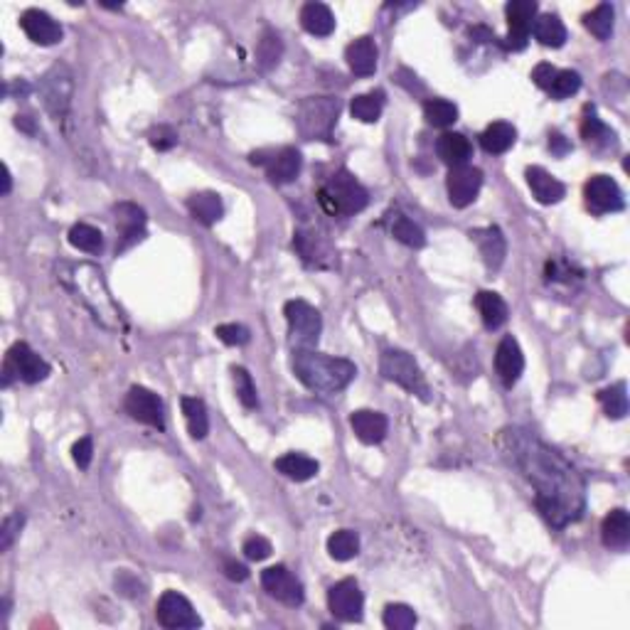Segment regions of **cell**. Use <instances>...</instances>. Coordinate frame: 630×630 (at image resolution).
<instances>
[{
    "label": "cell",
    "instance_id": "cell-1",
    "mask_svg": "<svg viewBox=\"0 0 630 630\" xmlns=\"http://www.w3.org/2000/svg\"><path fill=\"white\" fill-rule=\"evenodd\" d=\"M503 441L512 453L517 468L535 487V503L547 522L556 529L576 522L583 512L586 487L572 463L527 431H505Z\"/></svg>",
    "mask_w": 630,
    "mask_h": 630
},
{
    "label": "cell",
    "instance_id": "cell-2",
    "mask_svg": "<svg viewBox=\"0 0 630 630\" xmlns=\"http://www.w3.org/2000/svg\"><path fill=\"white\" fill-rule=\"evenodd\" d=\"M59 281L74 293V296L84 303L92 315L96 318V323H101L106 330H121L124 328V315L121 308L116 306V301L109 293L106 278L101 274V268L94 264H57Z\"/></svg>",
    "mask_w": 630,
    "mask_h": 630
},
{
    "label": "cell",
    "instance_id": "cell-3",
    "mask_svg": "<svg viewBox=\"0 0 630 630\" xmlns=\"http://www.w3.org/2000/svg\"><path fill=\"white\" fill-rule=\"evenodd\" d=\"M293 374L306 384L311 392L337 394L353 382L357 367L343 357L315 353V350H293Z\"/></svg>",
    "mask_w": 630,
    "mask_h": 630
},
{
    "label": "cell",
    "instance_id": "cell-4",
    "mask_svg": "<svg viewBox=\"0 0 630 630\" xmlns=\"http://www.w3.org/2000/svg\"><path fill=\"white\" fill-rule=\"evenodd\" d=\"M318 200H320V205H323L328 214L350 217V214H357V212H363L370 205V192L354 180V175H350L347 171H337L320 188Z\"/></svg>",
    "mask_w": 630,
    "mask_h": 630
},
{
    "label": "cell",
    "instance_id": "cell-5",
    "mask_svg": "<svg viewBox=\"0 0 630 630\" xmlns=\"http://www.w3.org/2000/svg\"><path fill=\"white\" fill-rule=\"evenodd\" d=\"M284 315L288 323V340L293 345V350H313L320 333H323V318L306 301H288L284 306Z\"/></svg>",
    "mask_w": 630,
    "mask_h": 630
},
{
    "label": "cell",
    "instance_id": "cell-6",
    "mask_svg": "<svg viewBox=\"0 0 630 630\" xmlns=\"http://www.w3.org/2000/svg\"><path fill=\"white\" fill-rule=\"evenodd\" d=\"M380 370H382L384 380L399 384L401 389L416 394L421 399H429V384H426L419 364H416V360L409 353H404V350H387L382 354Z\"/></svg>",
    "mask_w": 630,
    "mask_h": 630
},
{
    "label": "cell",
    "instance_id": "cell-7",
    "mask_svg": "<svg viewBox=\"0 0 630 630\" xmlns=\"http://www.w3.org/2000/svg\"><path fill=\"white\" fill-rule=\"evenodd\" d=\"M49 372H52V367H49L30 345L15 343L8 350V354H5L3 384L8 387V384L13 382V377H15V380H22L25 384H38L45 382L49 377Z\"/></svg>",
    "mask_w": 630,
    "mask_h": 630
},
{
    "label": "cell",
    "instance_id": "cell-8",
    "mask_svg": "<svg viewBox=\"0 0 630 630\" xmlns=\"http://www.w3.org/2000/svg\"><path fill=\"white\" fill-rule=\"evenodd\" d=\"M337 114H340L337 99L313 96V99H306L298 109V128L306 138H330Z\"/></svg>",
    "mask_w": 630,
    "mask_h": 630
},
{
    "label": "cell",
    "instance_id": "cell-9",
    "mask_svg": "<svg viewBox=\"0 0 630 630\" xmlns=\"http://www.w3.org/2000/svg\"><path fill=\"white\" fill-rule=\"evenodd\" d=\"M155 618L162 628L168 630H185V628H200L202 621L197 611L192 608V603L178 591H165L158 599L155 606Z\"/></svg>",
    "mask_w": 630,
    "mask_h": 630
},
{
    "label": "cell",
    "instance_id": "cell-10",
    "mask_svg": "<svg viewBox=\"0 0 630 630\" xmlns=\"http://www.w3.org/2000/svg\"><path fill=\"white\" fill-rule=\"evenodd\" d=\"M583 197L586 207L593 214H608V212H621L626 207L623 190L611 175H591L583 185Z\"/></svg>",
    "mask_w": 630,
    "mask_h": 630
},
{
    "label": "cell",
    "instance_id": "cell-11",
    "mask_svg": "<svg viewBox=\"0 0 630 630\" xmlns=\"http://www.w3.org/2000/svg\"><path fill=\"white\" fill-rule=\"evenodd\" d=\"M328 606L337 621L360 623L364 613V596L354 579H343L328 591Z\"/></svg>",
    "mask_w": 630,
    "mask_h": 630
},
{
    "label": "cell",
    "instance_id": "cell-12",
    "mask_svg": "<svg viewBox=\"0 0 630 630\" xmlns=\"http://www.w3.org/2000/svg\"><path fill=\"white\" fill-rule=\"evenodd\" d=\"M261 586H264V591H267L271 599H276L278 603L291 606V608L301 606L303 599H306L303 583L298 582L296 576L288 572L284 564H276V566L264 569V572H261Z\"/></svg>",
    "mask_w": 630,
    "mask_h": 630
},
{
    "label": "cell",
    "instance_id": "cell-13",
    "mask_svg": "<svg viewBox=\"0 0 630 630\" xmlns=\"http://www.w3.org/2000/svg\"><path fill=\"white\" fill-rule=\"evenodd\" d=\"M72 94H74V82L69 74L67 67H52L42 79V96H45V106L55 118H65L72 106Z\"/></svg>",
    "mask_w": 630,
    "mask_h": 630
},
{
    "label": "cell",
    "instance_id": "cell-14",
    "mask_svg": "<svg viewBox=\"0 0 630 630\" xmlns=\"http://www.w3.org/2000/svg\"><path fill=\"white\" fill-rule=\"evenodd\" d=\"M505 15L507 25H510L505 45L510 49H525L532 22L539 15V5H537L535 0H510L505 5Z\"/></svg>",
    "mask_w": 630,
    "mask_h": 630
},
{
    "label": "cell",
    "instance_id": "cell-15",
    "mask_svg": "<svg viewBox=\"0 0 630 630\" xmlns=\"http://www.w3.org/2000/svg\"><path fill=\"white\" fill-rule=\"evenodd\" d=\"M483 188V171L473 168V165H459L451 168L449 178H446V190H449V200L453 207H468L477 197V192Z\"/></svg>",
    "mask_w": 630,
    "mask_h": 630
},
{
    "label": "cell",
    "instance_id": "cell-16",
    "mask_svg": "<svg viewBox=\"0 0 630 630\" xmlns=\"http://www.w3.org/2000/svg\"><path fill=\"white\" fill-rule=\"evenodd\" d=\"M126 411L134 416L136 421H141L145 426L153 429H165V414H162L161 397L145 387H131L126 394Z\"/></svg>",
    "mask_w": 630,
    "mask_h": 630
},
{
    "label": "cell",
    "instance_id": "cell-17",
    "mask_svg": "<svg viewBox=\"0 0 630 630\" xmlns=\"http://www.w3.org/2000/svg\"><path fill=\"white\" fill-rule=\"evenodd\" d=\"M20 28L28 35L30 42H35L39 48H52L65 35L57 20L52 18L49 13H45V10L38 8H30L20 15Z\"/></svg>",
    "mask_w": 630,
    "mask_h": 630
},
{
    "label": "cell",
    "instance_id": "cell-18",
    "mask_svg": "<svg viewBox=\"0 0 630 630\" xmlns=\"http://www.w3.org/2000/svg\"><path fill=\"white\" fill-rule=\"evenodd\" d=\"M251 162H258L267 168L268 180L276 182V185H286V182H293L301 172V153L296 148H278V151H271L268 158H264L261 153L251 155Z\"/></svg>",
    "mask_w": 630,
    "mask_h": 630
},
{
    "label": "cell",
    "instance_id": "cell-19",
    "mask_svg": "<svg viewBox=\"0 0 630 630\" xmlns=\"http://www.w3.org/2000/svg\"><path fill=\"white\" fill-rule=\"evenodd\" d=\"M116 227H118V244L116 251L121 254L126 249H131L136 241H141L145 237V212L138 205L131 202H121L114 207Z\"/></svg>",
    "mask_w": 630,
    "mask_h": 630
},
{
    "label": "cell",
    "instance_id": "cell-20",
    "mask_svg": "<svg viewBox=\"0 0 630 630\" xmlns=\"http://www.w3.org/2000/svg\"><path fill=\"white\" fill-rule=\"evenodd\" d=\"M495 370L497 377L503 380L505 387H515L517 380L522 377L525 372V354L520 350V343H517L512 335H505L495 350Z\"/></svg>",
    "mask_w": 630,
    "mask_h": 630
},
{
    "label": "cell",
    "instance_id": "cell-21",
    "mask_svg": "<svg viewBox=\"0 0 630 630\" xmlns=\"http://www.w3.org/2000/svg\"><path fill=\"white\" fill-rule=\"evenodd\" d=\"M293 247H296V251L301 254V258H303L306 264H311V267H333L335 251L333 247H330V241H328L323 234H318V232H296Z\"/></svg>",
    "mask_w": 630,
    "mask_h": 630
},
{
    "label": "cell",
    "instance_id": "cell-22",
    "mask_svg": "<svg viewBox=\"0 0 630 630\" xmlns=\"http://www.w3.org/2000/svg\"><path fill=\"white\" fill-rule=\"evenodd\" d=\"M470 239L476 241L480 249V257L486 261V267L490 271H497L503 267L507 254V241L503 237V232L497 227H480V230H470Z\"/></svg>",
    "mask_w": 630,
    "mask_h": 630
},
{
    "label": "cell",
    "instance_id": "cell-23",
    "mask_svg": "<svg viewBox=\"0 0 630 630\" xmlns=\"http://www.w3.org/2000/svg\"><path fill=\"white\" fill-rule=\"evenodd\" d=\"M350 426H353L354 436L367 443V446H374V443H382L384 436H387V429H389V421L384 414L372 409H357L353 411L350 416Z\"/></svg>",
    "mask_w": 630,
    "mask_h": 630
},
{
    "label": "cell",
    "instance_id": "cell-24",
    "mask_svg": "<svg viewBox=\"0 0 630 630\" xmlns=\"http://www.w3.org/2000/svg\"><path fill=\"white\" fill-rule=\"evenodd\" d=\"M525 175L527 185H529V190H532V195H535V200L539 205H556V202L564 200L566 188H564L562 180L554 178L552 172H547L539 165H532V168H527Z\"/></svg>",
    "mask_w": 630,
    "mask_h": 630
},
{
    "label": "cell",
    "instance_id": "cell-25",
    "mask_svg": "<svg viewBox=\"0 0 630 630\" xmlns=\"http://www.w3.org/2000/svg\"><path fill=\"white\" fill-rule=\"evenodd\" d=\"M345 59H347V67L353 69V74L372 77L374 69H377V45H374V39L367 38V35L353 39L345 49Z\"/></svg>",
    "mask_w": 630,
    "mask_h": 630
},
{
    "label": "cell",
    "instance_id": "cell-26",
    "mask_svg": "<svg viewBox=\"0 0 630 630\" xmlns=\"http://www.w3.org/2000/svg\"><path fill=\"white\" fill-rule=\"evenodd\" d=\"M601 539L608 549H626L630 542V515L628 510L616 507L603 517Z\"/></svg>",
    "mask_w": 630,
    "mask_h": 630
},
{
    "label": "cell",
    "instance_id": "cell-27",
    "mask_svg": "<svg viewBox=\"0 0 630 630\" xmlns=\"http://www.w3.org/2000/svg\"><path fill=\"white\" fill-rule=\"evenodd\" d=\"M436 153L449 168H459V165H468L470 155H473V145L463 134L449 131L436 141Z\"/></svg>",
    "mask_w": 630,
    "mask_h": 630
},
{
    "label": "cell",
    "instance_id": "cell-28",
    "mask_svg": "<svg viewBox=\"0 0 630 630\" xmlns=\"http://www.w3.org/2000/svg\"><path fill=\"white\" fill-rule=\"evenodd\" d=\"M476 308L487 330H500L510 318V308L495 291H480L476 296Z\"/></svg>",
    "mask_w": 630,
    "mask_h": 630
},
{
    "label": "cell",
    "instance_id": "cell-29",
    "mask_svg": "<svg viewBox=\"0 0 630 630\" xmlns=\"http://www.w3.org/2000/svg\"><path fill=\"white\" fill-rule=\"evenodd\" d=\"M301 25L315 38H328V35L335 32L333 10L328 8L325 3H306L301 8Z\"/></svg>",
    "mask_w": 630,
    "mask_h": 630
},
{
    "label": "cell",
    "instance_id": "cell-30",
    "mask_svg": "<svg viewBox=\"0 0 630 630\" xmlns=\"http://www.w3.org/2000/svg\"><path fill=\"white\" fill-rule=\"evenodd\" d=\"M188 210L197 222L212 227L214 222L222 220L224 214V205L217 192H195L192 197H188Z\"/></svg>",
    "mask_w": 630,
    "mask_h": 630
},
{
    "label": "cell",
    "instance_id": "cell-31",
    "mask_svg": "<svg viewBox=\"0 0 630 630\" xmlns=\"http://www.w3.org/2000/svg\"><path fill=\"white\" fill-rule=\"evenodd\" d=\"M515 141H517V128L512 124H507V121H495V124H490L486 131L480 134V145H483V151L493 155L507 153V151L515 145Z\"/></svg>",
    "mask_w": 630,
    "mask_h": 630
},
{
    "label": "cell",
    "instance_id": "cell-32",
    "mask_svg": "<svg viewBox=\"0 0 630 630\" xmlns=\"http://www.w3.org/2000/svg\"><path fill=\"white\" fill-rule=\"evenodd\" d=\"M274 466H276L281 476H286L288 480H296V483H306V480L318 476V470H320L318 460L308 459L303 453H286Z\"/></svg>",
    "mask_w": 630,
    "mask_h": 630
},
{
    "label": "cell",
    "instance_id": "cell-33",
    "mask_svg": "<svg viewBox=\"0 0 630 630\" xmlns=\"http://www.w3.org/2000/svg\"><path fill=\"white\" fill-rule=\"evenodd\" d=\"M182 414H185V424H188V431H190L192 439L202 441L207 433H210V416H207V407L205 401L197 399V397H182L180 399Z\"/></svg>",
    "mask_w": 630,
    "mask_h": 630
},
{
    "label": "cell",
    "instance_id": "cell-34",
    "mask_svg": "<svg viewBox=\"0 0 630 630\" xmlns=\"http://www.w3.org/2000/svg\"><path fill=\"white\" fill-rule=\"evenodd\" d=\"M532 32L539 39V45H545V48H562L566 42V28H564L559 15H552V13L537 15V20L532 22Z\"/></svg>",
    "mask_w": 630,
    "mask_h": 630
},
{
    "label": "cell",
    "instance_id": "cell-35",
    "mask_svg": "<svg viewBox=\"0 0 630 630\" xmlns=\"http://www.w3.org/2000/svg\"><path fill=\"white\" fill-rule=\"evenodd\" d=\"M328 554L335 562H350L360 554V537L353 529H337L328 537Z\"/></svg>",
    "mask_w": 630,
    "mask_h": 630
},
{
    "label": "cell",
    "instance_id": "cell-36",
    "mask_svg": "<svg viewBox=\"0 0 630 630\" xmlns=\"http://www.w3.org/2000/svg\"><path fill=\"white\" fill-rule=\"evenodd\" d=\"M384 109V92H370V94L354 96L353 104H350V114L363 124H374L380 121Z\"/></svg>",
    "mask_w": 630,
    "mask_h": 630
},
{
    "label": "cell",
    "instance_id": "cell-37",
    "mask_svg": "<svg viewBox=\"0 0 630 630\" xmlns=\"http://www.w3.org/2000/svg\"><path fill=\"white\" fill-rule=\"evenodd\" d=\"M69 244L84 254H101L104 251V234L92 227V224H84L79 222L69 230Z\"/></svg>",
    "mask_w": 630,
    "mask_h": 630
},
{
    "label": "cell",
    "instance_id": "cell-38",
    "mask_svg": "<svg viewBox=\"0 0 630 630\" xmlns=\"http://www.w3.org/2000/svg\"><path fill=\"white\" fill-rule=\"evenodd\" d=\"M599 401H601L608 419H623L628 414V387H626V382L611 384L599 392Z\"/></svg>",
    "mask_w": 630,
    "mask_h": 630
},
{
    "label": "cell",
    "instance_id": "cell-39",
    "mask_svg": "<svg viewBox=\"0 0 630 630\" xmlns=\"http://www.w3.org/2000/svg\"><path fill=\"white\" fill-rule=\"evenodd\" d=\"M424 118H426V124L436 126V128H449L459 121V106L449 99H429L424 104Z\"/></svg>",
    "mask_w": 630,
    "mask_h": 630
},
{
    "label": "cell",
    "instance_id": "cell-40",
    "mask_svg": "<svg viewBox=\"0 0 630 630\" xmlns=\"http://www.w3.org/2000/svg\"><path fill=\"white\" fill-rule=\"evenodd\" d=\"M583 25L586 30L591 32L593 38L599 39H608L613 32V25H616V10L608 3H601L583 18Z\"/></svg>",
    "mask_w": 630,
    "mask_h": 630
},
{
    "label": "cell",
    "instance_id": "cell-41",
    "mask_svg": "<svg viewBox=\"0 0 630 630\" xmlns=\"http://www.w3.org/2000/svg\"><path fill=\"white\" fill-rule=\"evenodd\" d=\"M389 230H392V237L401 244H407L411 249H421L426 244V234L421 230L419 224L404 214H394L392 222H389Z\"/></svg>",
    "mask_w": 630,
    "mask_h": 630
},
{
    "label": "cell",
    "instance_id": "cell-42",
    "mask_svg": "<svg viewBox=\"0 0 630 630\" xmlns=\"http://www.w3.org/2000/svg\"><path fill=\"white\" fill-rule=\"evenodd\" d=\"M382 621L389 630H411L416 626L419 618H416L414 608L407 606V603H389V606L384 608Z\"/></svg>",
    "mask_w": 630,
    "mask_h": 630
},
{
    "label": "cell",
    "instance_id": "cell-43",
    "mask_svg": "<svg viewBox=\"0 0 630 630\" xmlns=\"http://www.w3.org/2000/svg\"><path fill=\"white\" fill-rule=\"evenodd\" d=\"M232 380H234V389H237V399L247 407V409H257L258 407V397H257V387H254V380L251 374L244 370V367H232Z\"/></svg>",
    "mask_w": 630,
    "mask_h": 630
},
{
    "label": "cell",
    "instance_id": "cell-44",
    "mask_svg": "<svg viewBox=\"0 0 630 630\" xmlns=\"http://www.w3.org/2000/svg\"><path fill=\"white\" fill-rule=\"evenodd\" d=\"M281 52H284V48H281V39H278L276 32H271V30H267L264 32V38H261V42H258V65H261V69L264 72H268L271 67H276L278 59H281Z\"/></svg>",
    "mask_w": 630,
    "mask_h": 630
},
{
    "label": "cell",
    "instance_id": "cell-45",
    "mask_svg": "<svg viewBox=\"0 0 630 630\" xmlns=\"http://www.w3.org/2000/svg\"><path fill=\"white\" fill-rule=\"evenodd\" d=\"M582 89V74L579 72H573V69H559L556 72V77H554V84L552 89H549V94L554 96V99H569L572 94H576Z\"/></svg>",
    "mask_w": 630,
    "mask_h": 630
},
{
    "label": "cell",
    "instance_id": "cell-46",
    "mask_svg": "<svg viewBox=\"0 0 630 630\" xmlns=\"http://www.w3.org/2000/svg\"><path fill=\"white\" fill-rule=\"evenodd\" d=\"M241 552H244V556H247L249 562H264V559H268V556H271L274 547H271V542H268L267 537L251 535L244 539Z\"/></svg>",
    "mask_w": 630,
    "mask_h": 630
},
{
    "label": "cell",
    "instance_id": "cell-47",
    "mask_svg": "<svg viewBox=\"0 0 630 630\" xmlns=\"http://www.w3.org/2000/svg\"><path fill=\"white\" fill-rule=\"evenodd\" d=\"M214 335L220 337L224 345H247L249 340H251V333H249V328H244V325L239 323H224V325H217V330H214Z\"/></svg>",
    "mask_w": 630,
    "mask_h": 630
},
{
    "label": "cell",
    "instance_id": "cell-48",
    "mask_svg": "<svg viewBox=\"0 0 630 630\" xmlns=\"http://www.w3.org/2000/svg\"><path fill=\"white\" fill-rule=\"evenodd\" d=\"M151 138V145L155 151H171L172 145L178 144V134L172 131L171 126H155L153 131L148 134Z\"/></svg>",
    "mask_w": 630,
    "mask_h": 630
},
{
    "label": "cell",
    "instance_id": "cell-49",
    "mask_svg": "<svg viewBox=\"0 0 630 630\" xmlns=\"http://www.w3.org/2000/svg\"><path fill=\"white\" fill-rule=\"evenodd\" d=\"M22 525H25V515H22V512H15V515L5 517V522H3V532H0V537H3L0 547H3V549H10L13 539L18 537V532L22 529Z\"/></svg>",
    "mask_w": 630,
    "mask_h": 630
},
{
    "label": "cell",
    "instance_id": "cell-50",
    "mask_svg": "<svg viewBox=\"0 0 630 630\" xmlns=\"http://www.w3.org/2000/svg\"><path fill=\"white\" fill-rule=\"evenodd\" d=\"M72 459H74V463H77L82 470L89 468V466H92V459H94V441L89 439V436L79 439L77 443H74V449H72Z\"/></svg>",
    "mask_w": 630,
    "mask_h": 630
},
{
    "label": "cell",
    "instance_id": "cell-51",
    "mask_svg": "<svg viewBox=\"0 0 630 630\" xmlns=\"http://www.w3.org/2000/svg\"><path fill=\"white\" fill-rule=\"evenodd\" d=\"M582 136L589 141V144H593V141H601V138H608V128L596 118V116H589V118H583L582 124Z\"/></svg>",
    "mask_w": 630,
    "mask_h": 630
},
{
    "label": "cell",
    "instance_id": "cell-52",
    "mask_svg": "<svg viewBox=\"0 0 630 630\" xmlns=\"http://www.w3.org/2000/svg\"><path fill=\"white\" fill-rule=\"evenodd\" d=\"M556 72H559V69L552 67V65H547V62H542V65H537V67L532 69V82H535L539 89L549 92L554 84V77H556Z\"/></svg>",
    "mask_w": 630,
    "mask_h": 630
},
{
    "label": "cell",
    "instance_id": "cell-53",
    "mask_svg": "<svg viewBox=\"0 0 630 630\" xmlns=\"http://www.w3.org/2000/svg\"><path fill=\"white\" fill-rule=\"evenodd\" d=\"M224 573H227V579H232V582H244L249 576V569L244 564L227 559V562H224Z\"/></svg>",
    "mask_w": 630,
    "mask_h": 630
},
{
    "label": "cell",
    "instance_id": "cell-54",
    "mask_svg": "<svg viewBox=\"0 0 630 630\" xmlns=\"http://www.w3.org/2000/svg\"><path fill=\"white\" fill-rule=\"evenodd\" d=\"M549 148H552L554 153L564 155V153H566V151H569V144H566V141H564V136L554 134L552 138H549Z\"/></svg>",
    "mask_w": 630,
    "mask_h": 630
},
{
    "label": "cell",
    "instance_id": "cell-55",
    "mask_svg": "<svg viewBox=\"0 0 630 630\" xmlns=\"http://www.w3.org/2000/svg\"><path fill=\"white\" fill-rule=\"evenodd\" d=\"M10 185H13V178H10L8 168H3V195H8Z\"/></svg>",
    "mask_w": 630,
    "mask_h": 630
}]
</instances>
